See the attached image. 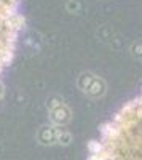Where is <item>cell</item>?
Wrapping results in <instances>:
<instances>
[{"label": "cell", "mask_w": 142, "mask_h": 160, "mask_svg": "<svg viewBox=\"0 0 142 160\" xmlns=\"http://www.w3.org/2000/svg\"><path fill=\"white\" fill-rule=\"evenodd\" d=\"M21 0H0V74L15 56L18 35L21 31Z\"/></svg>", "instance_id": "7a4b0ae2"}, {"label": "cell", "mask_w": 142, "mask_h": 160, "mask_svg": "<svg viewBox=\"0 0 142 160\" xmlns=\"http://www.w3.org/2000/svg\"><path fill=\"white\" fill-rule=\"evenodd\" d=\"M77 87H78L86 96L89 98H101L106 95L107 85L99 75L93 74V72H82L77 78Z\"/></svg>", "instance_id": "277c9868"}, {"label": "cell", "mask_w": 142, "mask_h": 160, "mask_svg": "<svg viewBox=\"0 0 142 160\" xmlns=\"http://www.w3.org/2000/svg\"><path fill=\"white\" fill-rule=\"evenodd\" d=\"M37 141L43 146H54V144L69 146L70 141H72V135L66 128L50 123V125H43V127L38 128Z\"/></svg>", "instance_id": "3957f363"}, {"label": "cell", "mask_w": 142, "mask_h": 160, "mask_svg": "<svg viewBox=\"0 0 142 160\" xmlns=\"http://www.w3.org/2000/svg\"><path fill=\"white\" fill-rule=\"evenodd\" d=\"M50 122L56 127H64L72 120V111L59 96H51L46 101Z\"/></svg>", "instance_id": "5b68a950"}, {"label": "cell", "mask_w": 142, "mask_h": 160, "mask_svg": "<svg viewBox=\"0 0 142 160\" xmlns=\"http://www.w3.org/2000/svg\"><path fill=\"white\" fill-rule=\"evenodd\" d=\"M3 95H5V85L2 83V80H0V99L3 98Z\"/></svg>", "instance_id": "8992f818"}, {"label": "cell", "mask_w": 142, "mask_h": 160, "mask_svg": "<svg viewBox=\"0 0 142 160\" xmlns=\"http://www.w3.org/2000/svg\"><path fill=\"white\" fill-rule=\"evenodd\" d=\"M89 160H142V90L102 127Z\"/></svg>", "instance_id": "6da1fadb"}]
</instances>
